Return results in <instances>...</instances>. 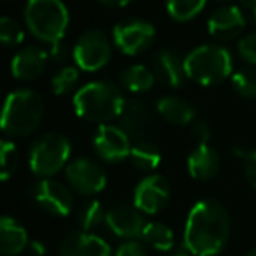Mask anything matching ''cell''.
I'll return each instance as SVG.
<instances>
[{
    "label": "cell",
    "instance_id": "6da1fadb",
    "mask_svg": "<svg viewBox=\"0 0 256 256\" xmlns=\"http://www.w3.org/2000/svg\"><path fill=\"white\" fill-rule=\"evenodd\" d=\"M230 237V216L221 202L200 200L192 207L184 224V249L193 256H216Z\"/></svg>",
    "mask_w": 256,
    "mask_h": 256
},
{
    "label": "cell",
    "instance_id": "7a4b0ae2",
    "mask_svg": "<svg viewBox=\"0 0 256 256\" xmlns=\"http://www.w3.org/2000/svg\"><path fill=\"white\" fill-rule=\"evenodd\" d=\"M72 104L79 118L104 124L120 116L124 106V96L114 82L93 81L76 92Z\"/></svg>",
    "mask_w": 256,
    "mask_h": 256
},
{
    "label": "cell",
    "instance_id": "3957f363",
    "mask_svg": "<svg viewBox=\"0 0 256 256\" xmlns=\"http://www.w3.org/2000/svg\"><path fill=\"white\" fill-rule=\"evenodd\" d=\"M44 116V104L34 90L9 93L2 112V130L11 137H26L39 128Z\"/></svg>",
    "mask_w": 256,
    "mask_h": 256
},
{
    "label": "cell",
    "instance_id": "277c9868",
    "mask_svg": "<svg viewBox=\"0 0 256 256\" xmlns=\"http://www.w3.org/2000/svg\"><path fill=\"white\" fill-rule=\"evenodd\" d=\"M25 23L37 40L56 44L67 32L68 11L62 0H28L25 6Z\"/></svg>",
    "mask_w": 256,
    "mask_h": 256
},
{
    "label": "cell",
    "instance_id": "5b68a950",
    "mask_svg": "<svg viewBox=\"0 0 256 256\" xmlns=\"http://www.w3.org/2000/svg\"><path fill=\"white\" fill-rule=\"evenodd\" d=\"M184 67L188 79L202 86H214L232 74L234 62L226 48L204 44L186 54Z\"/></svg>",
    "mask_w": 256,
    "mask_h": 256
},
{
    "label": "cell",
    "instance_id": "8992f818",
    "mask_svg": "<svg viewBox=\"0 0 256 256\" xmlns=\"http://www.w3.org/2000/svg\"><path fill=\"white\" fill-rule=\"evenodd\" d=\"M72 144L65 136L56 132L44 134L30 146L28 164L39 178H51L68 165Z\"/></svg>",
    "mask_w": 256,
    "mask_h": 256
},
{
    "label": "cell",
    "instance_id": "52a82bcc",
    "mask_svg": "<svg viewBox=\"0 0 256 256\" xmlns=\"http://www.w3.org/2000/svg\"><path fill=\"white\" fill-rule=\"evenodd\" d=\"M112 54V46L107 36L100 30L84 32L72 48V58L81 70L95 72L106 67Z\"/></svg>",
    "mask_w": 256,
    "mask_h": 256
},
{
    "label": "cell",
    "instance_id": "ba28073f",
    "mask_svg": "<svg viewBox=\"0 0 256 256\" xmlns=\"http://www.w3.org/2000/svg\"><path fill=\"white\" fill-rule=\"evenodd\" d=\"M156 28L142 18H126L112 28V42L123 54H136L146 51L153 44Z\"/></svg>",
    "mask_w": 256,
    "mask_h": 256
},
{
    "label": "cell",
    "instance_id": "9c48e42d",
    "mask_svg": "<svg viewBox=\"0 0 256 256\" xmlns=\"http://www.w3.org/2000/svg\"><path fill=\"white\" fill-rule=\"evenodd\" d=\"M65 178L74 192L84 196L96 195L107 184V176L102 165L84 156L68 162V165L65 167Z\"/></svg>",
    "mask_w": 256,
    "mask_h": 256
},
{
    "label": "cell",
    "instance_id": "30bf717a",
    "mask_svg": "<svg viewBox=\"0 0 256 256\" xmlns=\"http://www.w3.org/2000/svg\"><path fill=\"white\" fill-rule=\"evenodd\" d=\"M118 118H120V126L134 142L150 140L156 128V116L153 109L140 98L124 100V106Z\"/></svg>",
    "mask_w": 256,
    "mask_h": 256
},
{
    "label": "cell",
    "instance_id": "8fae6325",
    "mask_svg": "<svg viewBox=\"0 0 256 256\" xmlns=\"http://www.w3.org/2000/svg\"><path fill=\"white\" fill-rule=\"evenodd\" d=\"M30 195L40 209L53 216H67L74 207L70 190L51 178H40L37 182H34Z\"/></svg>",
    "mask_w": 256,
    "mask_h": 256
},
{
    "label": "cell",
    "instance_id": "7c38bea8",
    "mask_svg": "<svg viewBox=\"0 0 256 256\" xmlns=\"http://www.w3.org/2000/svg\"><path fill=\"white\" fill-rule=\"evenodd\" d=\"M130 140L132 139L124 134L121 126L104 123L96 128L95 136H93V150L100 160L116 164V162L130 156V151H132Z\"/></svg>",
    "mask_w": 256,
    "mask_h": 256
},
{
    "label": "cell",
    "instance_id": "4fadbf2b",
    "mask_svg": "<svg viewBox=\"0 0 256 256\" xmlns=\"http://www.w3.org/2000/svg\"><path fill=\"white\" fill-rule=\"evenodd\" d=\"M170 198V186L160 174H151L137 184L134 192V206L144 214H156L167 206Z\"/></svg>",
    "mask_w": 256,
    "mask_h": 256
},
{
    "label": "cell",
    "instance_id": "5bb4252c",
    "mask_svg": "<svg viewBox=\"0 0 256 256\" xmlns=\"http://www.w3.org/2000/svg\"><path fill=\"white\" fill-rule=\"evenodd\" d=\"M106 224L112 234L123 238H140L146 221H144L142 210H139L136 206L128 204H118L107 210Z\"/></svg>",
    "mask_w": 256,
    "mask_h": 256
},
{
    "label": "cell",
    "instance_id": "9a60e30c",
    "mask_svg": "<svg viewBox=\"0 0 256 256\" xmlns=\"http://www.w3.org/2000/svg\"><path fill=\"white\" fill-rule=\"evenodd\" d=\"M151 68L158 81L168 88H181L188 79L184 60H181V56L170 48H160L154 53Z\"/></svg>",
    "mask_w": 256,
    "mask_h": 256
},
{
    "label": "cell",
    "instance_id": "2e32d148",
    "mask_svg": "<svg viewBox=\"0 0 256 256\" xmlns=\"http://www.w3.org/2000/svg\"><path fill=\"white\" fill-rule=\"evenodd\" d=\"M246 28V16L237 6H223L210 14L207 30L218 40H232Z\"/></svg>",
    "mask_w": 256,
    "mask_h": 256
},
{
    "label": "cell",
    "instance_id": "e0dca14e",
    "mask_svg": "<svg viewBox=\"0 0 256 256\" xmlns=\"http://www.w3.org/2000/svg\"><path fill=\"white\" fill-rule=\"evenodd\" d=\"M58 256H112V251L104 238L81 230L65 235Z\"/></svg>",
    "mask_w": 256,
    "mask_h": 256
},
{
    "label": "cell",
    "instance_id": "ac0fdd59",
    "mask_svg": "<svg viewBox=\"0 0 256 256\" xmlns=\"http://www.w3.org/2000/svg\"><path fill=\"white\" fill-rule=\"evenodd\" d=\"M50 53L39 46H26L14 54L11 62V74L18 81H34L40 78L46 68Z\"/></svg>",
    "mask_w": 256,
    "mask_h": 256
},
{
    "label": "cell",
    "instance_id": "d6986e66",
    "mask_svg": "<svg viewBox=\"0 0 256 256\" xmlns=\"http://www.w3.org/2000/svg\"><path fill=\"white\" fill-rule=\"evenodd\" d=\"M221 167V156L209 144H198L188 156V172L196 181H209Z\"/></svg>",
    "mask_w": 256,
    "mask_h": 256
},
{
    "label": "cell",
    "instance_id": "ffe728a7",
    "mask_svg": "<svg viewBox=\"0 0 256 256\" xmlns=\"http://www.w3.org/2000/svg\"><path fill=\"white\" fill-rule=\"evenodd\" d=\"M30 246L28 234L20 221L11 216L0 220V251L4 256H18Z\"/></svg>",
    "mask_w": 256,
    "mask_h": 256
},
{
    "label": "cell",
    "instance_id": "44dd1931",
    "mask_svg": "<svg viewBox=\"0 0 256 256\" xmlns=\"http://www.w3.org/2000/svg\"><path fill=\"white\" fill-rule=\"evenodd\" d=\"M156 112L160 118L172 124H179V126H186L192 124L196 118V112L184 98L181 96H162L156 104Z\"/></svg>",
    "mask_w": 256,
    "mask_h": 256
},
{
    "label": "cell",
    "instance_id": "7402d4cb",
    "mask_svg": "<svg viewBox=\"0 0 256 256\" xmlns=\"http://www.w3.org/2000/svg\"><path fill=\"white\" fill-rule=\"evenodd\" d=\"M154 79H156V76H154L153 68L146 67V65H130L121 72L120 81L126 92L144 93L153 88Z\"/></svg>",
    "mask_w": 256,
    "mask_h": 256
},
{
    "label": "cell",
    "instance_id": "603a6c76",
    "mask_svg": "<svg viewBox=\"0 0 256 256\" xmlns=\"http://www.w3.org/2000/svg\"><path fill=\"white\" fill-rule=\"evenodd\" d=\"M130 162L139 170H154L162 162L160 148L151 140H140L132 146L130 151Z\"/></svg>",
    "mask_w": 256,
    "mask_h": 256
},
{
    "label": "cell",
    "instance_id": "cb8c5ba5",
    "mask_svg": "<svg viewBox=\"0 0 256 256\" xmlns=\"http://www.w3.org/2000/svg\"><path fill=\"white\" fill-rule=\"evenodd\" d=\"M140 240L156 251L167 252L174 248V232L165 223H148L140 235Z\"/></svg>",
    "mask_w": 256,
    "mask_h": 256
},
{
    "label": "cell",
    "instance_id": "d4e9b609",
    "mask_svg": "<svg viewBox=\"0 0 256 256\" xmlns=\"http://www.w3.org/2000/svg\"><path fill=\"white\" fill-rule=\"evenodd\" d=\"M207 0H167V12L176 22H190L206 8Z\"/></svg>",
    "mask_w": 256,
    "mask_h": 256
},
{
    "label": "cell",
    "instance_id": "484cf974",
    "mask_svg": "<svg viewBox=\"0 0 256 256\" xmlns=\"http://www.w3.org/2000/svg\"><path fill=\"white\" fill-rule=\"evenodd\" d=\"M232 84L234 90L244 98H256V67L249 65V67L238 68L232 76Z\"/></svg>",
    "mask_w": 256,
    "mask_h": 256
},
{
    "label": "cell",
    "instance_id": "4316f807",
    "mask_svg": "<svg viewBox=\"0 0 256 256\" xmlns=\"http://www.w3.org/2000/svg\"><path fill=\"white\" fill-rule=\"evenodd\" d=\"M79 82V67H64L62 70H58L51 79V90L54 95L64 96L68 95L72 90L78 86Z\"/></svg>",
    "mask_w": 256,
    "mask_h": 256
},
{
    "label": "cell",
    "instance_id": "83f0119b",
    "mask_svg": "<svg viewBox=\"0 0 256 256\" xmlns=\"http://www.w3.org/2000/svg\"><path fill=\"white\" fill-rule=\"evenodd\" d=\"M107 210H104V206L98 200H90L82 206L81 212L78 216V221L84 232H92L93 228L98 226L102 221H106Z\"/></svg>",
    "mask_w": 256,
    "mask_h": 256
},
{
    "label": "cell",
    "instance_id": "f1b7e54d",
    "mask_svg": "<svg viewBox=\"0 0 256 256\" xmlns=\"http://www.w3.org/2000/svg\"><path fill=\"white\" fill-rule=\"evenodd\" d=\"M18 164H20V156L14 142L4 139L2 144H0V179L8 181L11 176H14Z\"/></svg>",
    "mask_w": 256,
    "mask_h": 256
},
{
    "label": "cell",
    "instance_id": "f546056e",
    "mask_svg": "<svg viewBox=\"0 0 256 256\" xmlns=\"http://www.w3.org/2000/svg\"><path fill=\"white\" fill-rule=\"evenodd\" d=\"M25 39V32H23L22 25H20L16 20L4 16L0 20V40L2 44L8 48H14L20 46Z\"/></svg>",
    "mask_w": 256,
    "mask_h": 256
},
{
    "label": "cell",
    "instance_id": "4dcf8cb0",
    "mask_svg": "<svg viewBox=\"0 0 256 256\" xmlns=\"http://www.w3.org/2000/svg\"><path fill=\"white\" fill-rule=\"evenodd\" d=\"M237 51L244 62L249 65H256V32L244 36L237 44Z\"/></svg>",
    "mask_w": 256,
    "mask_h": 256
},
{
    "label": "cell",
    "instance_id": "1f68e13d",
    "mask_svg": "<svg viewBox=\"0 0 256 256\" xmlns=\"http://www.w3.org/2000/svg\"><path fill=\"white\" fill-rule=\"evenodd\" d=\"M114 256H148L146 244L142 240H137V238H128L116 249Z\"/></svg>",
    "mask_w": 256,
    "mask_h": 256
},
{
    "label": "cell",
    "instance_id": "d6a6232c",
    "mask_svg": "<svg viewBox=\"0 0 256 256\" xmlns=\"http://www.w3.org/2000/svg\"><path fill=\"white\" fill-rule=\"evenodd\" d=\"M242 160H244V174L248 178L249 184L252 188H256V150H251V151H246L242 153Z\"/></svg>",
    "mask_w": 256,
    "mask_h": 256
},
{
    "label": "cell",
    "instance_id": "836d02e7",
    "mask_svg": "<svg viewBox=\"0 0 256 256\" xmlns=\"http://www.w3.org/2000/svg\"><path fill=\"white\" fill-rule=\"evenodd\" d=\"M192 134H193V137L198 140V144H207L210 139L209 124L204 120H198V118H195V121L192 123Z\"/></svg>",
    "mask_w": 256,
    "mask_h": 256
},
{
    "label": "cell",
    "instance_id": "e575fe53",
    "mask_svg": "<svg viewBox=\"0 0 256 256\" xmlns=\"http://www.w3.org/2000/svg\"><path fill=\"white\" fill-rule=\"evenodd\" d=\"M68 54H70V51H68V48L65 46L62 40H60V42H56V44H51L50 58L53 62H56V64H64V62L68 58Z\"/></svg>",
    "mask_w": 256,
    "mask_h": 256
},
{
    "label": "cell",
    "instance_id": "d590c367",
    "mask_svg": "<svg viewBox=\"0 0 256 256\" xmlns=\"http://www.w3.org/2000/svg\"><path fill=\"white\" fill-rule=\"evenodd\" d=\"M28 248L36 256H44V254H46V246H44L40 240H30Z\"/></svg>",
    "mask_w": 256,
    "mask_h": 256
},
{
    "label": "cell",
    "instance_id": "8d00e7d4",
    "mask_svg": "<svg viewBox=\"0 0 256 256\" xmlns=\"http://www.w3.org/2000/svg\"><path fill=\"white\" fill-rule=\"evenodd\" d=\"M100 4H104V6H107V8H114V9H118V8H124V6H128L132 0H98Z\"/></svg>",
    "mask_w": 256,
    "mask_h": 256
},
{
    "label": "cell",
    "instance_id": "74e56055",
    "mask_svg": "<svg viewBox=\"0 0 256 256\" xmlns=\"http://www.w3.org/2000/svg\"><path fill=\"white\" fill-rule=\"evenodd\" d=\"M240 2V6L246 9V11L249 12V14L254 18V22H256V0H238Z\"/></svg>",
    "mask_w": 256,
    "mask_h": 256
},
{
    "label": "cell",
    "instance_id": "f35d334b",
    "mask_svg": "<svg viewBox=\"0 0 256 256\" xmlns=\"http://www.w3.org/2000/svg\"><path fill=\"white\" fill-rule=\"evenodd\" d=\"M172 256H192V254H190L188 251H179V252H174Z\"/></svg>",
    "mask_w": 256,
    "mask_h": 256
},
{
    "label": "cell",
    "instance_id": "ab89813d",
    "mask_svg": "<svg viewBox=\"0 0 256 256\" xmlns=\"http://www.w3.org/2000/svg\"><path fill=\"white\" fill-rule=\"evenodd\" d=\"M246 256H256V248H254V249H251V251H249Z\"/></svg>",
    "mask_w": 256,
    "mask_h": 256
},
{
    "label": "cell",
    "instance_id": "60d3db41",
    "mask_svg": "<svg viewBox=\"0 0 256 256\" xmlns=\"http://www.w3.org/2000/svg\"><path fill=\"white\" fill-rule=\"evenodd\" d=\"M214 2H220V4H224V2H230V0H214Z\"/></svg>",
    "mask_w": 256,
    "mask_h": 256
}]
</instances>
